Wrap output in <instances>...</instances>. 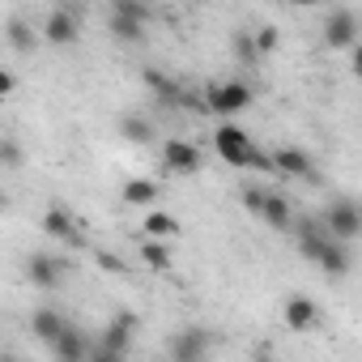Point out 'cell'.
Here are the masks:
<instances>
[{"mask_svg":"<svg viewBox=\"0 0 362 362\" xmlns=\"http://www.w3.org/2000/svg\"><path fill=\"white\" fill-rule=\"evenodd\" d=\"M298 247H303V256L315 260V269L328 273V277H345V273L354 269V252H349V243L332 239L324 226L303 222V226H298Z\"/></svg>","mask_w":362,"mask_h":362,"instance_id":"6da1fadb","label":"cell"},{"mask_svg":"<svg viewBox=\"0 0 362 362\" xmlns=\"http://www.w3.org/2000/svg\"><path fill=\"white\" fill-rule=\"evenodd\" d=\"M214 149H218V158H226V166H252V170H273V162H269V153L239 128V124H218V132H214Z\"/></svg>","mask_w":362,"mask_h":362,"instance_id":"7a4b0ae2","label":"cell"},{"mask_svg":"<svg viewBox=\"0 0 362 362\" xmlns=\"http://www.w3.org/2000/svg\"><path fill=\"white\" fill-rule=\"evenodd\" d=\"M141 328V315L136 311H115L103 328V341L90 345V362H119L128 349H132V337Z\"/></svg>","mask_w":362,"mask_h":362,"instance_id":"3957f363","label":"cell"},{"mask_svg":"<svg viewBox=\"0 0 362 362\" xmlns=\"http://www.w3.org/2000/svg\"><path fill=\"white\" fill-rule=\"evenodd\" d=\"M243 205H247V214H256L269 230H294V209H290V201H286L281 192H269V188H260V184H247V188H243Z\"/></svg>","mask_w":362,"mask_h":362,"instance_id":"277c9868","label":"cell"},{"mask_svg":"<svg viewBox=\"0 0 362 362\" xmlns=\"http://www.w3.org/2000/svg\"><path fill=\"white\" fill-rule=\"evenodd\" d=\"M252 98H256V90L247 86V81H209L205 86V111H214L218 119H230V115H239V111H247L252 107Z\"/></svg>","mask_w":362,"mask_h":362,"instance_id":"5b68a950","label":"cell"},{"mask_svg":"<svg viewBox=\"0 0 362 362\" xmlns=\"http://www.w3.org/2000/svg\"><path fill=\"white\" fill-rule=\"evenodd\" d=\"M324 230H328L332 239H341V243H354V239L362 235V214H358V205H354V201H332L328 214H324Z\"/></svg>","mask_w":362,"mask_h":362,"instance_id":"8992f818","label":"cell"},{"mask_svg":"<svg viewBox=\"0 0 362 362\" xmlns=\"http://www.w3.org/2000/svg\"><path fill=\"white\" fill-rule=\"evenodd\" d=\"M162 166H166V175H197V170H201V149H197V141H184V136L162 141Z\"/></svg>","mask_w":362,"mask_h":362,"instance_id":"52a82bcc","label":"cell"},{"mask_svg":"<svg viewBox=\"0 0 362 362\" xmlns=\"http://www.w3.org/2000/svg\"><path fill=\"white\" fill-rule=\"evenodd\" d=\"M209 349H214V337L205 328H179L166 345V354L175 362H201V358H209Z\"/></svg>","mask_w":362,"mask_h":362,"instance_id":"ba28073f","label":"cell"},{"mask_svg":"<svg viewBox=\"0 0 362 362\" xmlns=\"http://www.w3.org/2000/svg\"><path fill=\"white\" fill-rule=\"evenodd\" d=\"M43 235L47 239H60V243H69V247H81L86 243V235H81V222L64 209V205H47V214H43Z\"/></svg>","mask_w":362,"mask_h":362,"instance_id":"9c48e42d","label":"cell"},{"mask_svg":"<svg viewBox=\"0 0 362 362\" xmlns=\"http://www.w3.org/2000/svg\"><path fill=\"white\" fill-rule=\"evenodd\" d=\"M324 43H328L332 52H349V47L358 43V18H354V9H332V13H328V22H324Z\"/></svg>","mask_w":362,"mask_h":362,"instance_id":"30bf717a","label":"cell"},{"mask_svg":"<svg viewBox=\"0 0 362 362\" xmlns=\"http://www.w3.org/2000/svg\"><path fill=\"white\" fill-rule=\"evenodd\" d=\"M26 281H30L35 290L52 294V290H60V281H64V264H60L56 256H47V252H35V256L26 260Z\"/></svg>","mask_w":362,"mask_h":362,"instance_id":"8fae6325","label":"cell"},{"mask_svg":"<svg viewBox=\"0 0 362 362\" xmlns=\"http://www.w3.org/2000/svg\"><path fill=\"white\" fill-rule=\"evenodd\" d=\"M47 349H52L56 362H86V358H90V337H86L81 328L64 324V328L47 341Z\"/></svg>","mask_w":362,"mask_h":362,"instance_id":"7c38bea8","label":"cell"},{"mask_svg":"<svg viewBox=\"0 0 362 362\" xmlns=\"http://www.w3.org/2000/svg\"><path fill=\"white\" fill-rule=\"evenodd\" d=\"M77 35H81V22H77L73 9H52V13L43 18V39H47V43H56V47H73Z\"/></svg>","mask_w":362,"mask_h":362,"instance_id":"4fadbf2b","label":"cell"},{"mask_svg":"<svg viewBox=\"0 0 362 362\" xmlns=\"http://www.w3.org/2000/svg\"><path fill=\"white\" fill-rule=\"evenodd\" d=\"M269 162H273V170H277V175H286V179H311V170H315L311 153H307V149H298V145H281V149H273V153H269Z\"/></svg>","mask_w":362,"mask_h":362,"instance_id":"5bb4252c","label":"cell"},{"mask_svg":"<svg viewBox=\"0 0 362 362\" xmlns=\"http://www.w3.org/2000/svg\"><path fill=\"white\" fill-rule=\"evenodd\" d=\"M141 81L149 86V94H153L158 103H166V107H184V86H179L170 73H162V69L149 64V69L141 73Z\"/></svg>","mask_w":362,"mask_h":362,"instance_id":"9a60e30c","label":"cell"},{"mask_svg":"<svg viewBox=\"0 0 362 362\" xmlns=\"http://www.w3.org/2000/svg\"><path fill=\"white\" fill-rule=\"evenodd\" d=\"M281 315H286V324H290L294 332H311V328H315V320H320V307H315L307 294H290Z\"/></svg>","mask_w":362,"mask_h":362,"instance_id":"2e32d148","label":"cell"},{"mask_svg":"<svg viewBox=\"0 0 362 362\" xmlns=\"http://www.w3.org/2000/svg\"><path fill=\"white\" fill-rule=\"evenodd\" d=\"M5 43H9L13 52H22V56H30V52L39 47V35H35V26H30V22H22V18H13V22H5Z\"/></svg>","mask_w":362,"mask_h":362,"instance_id":"e0dca14e","label":"cell"},{"mask_svg":"<svg viewBox=\"0 0 362 362\" xmlns=\"http://www.w3.org/2000/svg\"><path fill=\"white\" fill-rule=\"evenodd\" d=\"M64 324H69V320H64V311H56V307H39V311L30 315V332H35L43 345H47V341H52Z\"/></svg>","mask_w":362,"mask_h":362,"instance_id":"ac0fdd59","label":"cell"},{"mask_svg":"<svg viewBox=\"0 0 362 362\" xmlns=\"http://www.w3.org/2000/svg\"><path fill=\"white\" fill-rule=\"evenodd\" d=\"M141 230H145V239H175L179 235V218L162 214V209H149L145 222H141Z\"/></svg>","mask_w":362,"mask_h":362,"instance_id":"d6986e66","label":"cell"},{"mask_svg":"<svg viewBox=\"0 0 362 362\" xmlns=\"http://www.w3.org/2000/svg\"><path fill=\"white\" fill-rule=\"evenodd\" d=\"M119 197H124V205H153L158 201V184L153 179H124Z\"/></svg>","mask_w":362,"mask_h":362,"instance_id":"ffe728a7","label":"cell"},{"mask_svg":"<svg viewBox=\"0 0 362 362\" xmlns=\"http://www.w3.org/2000/svg\"><path fill=\"white\" fill-rule=\"evenodd\" d=\"M107 30H111V39H115V43H124V47H136V43L145 39V30H149V26H141V22H128V18H111V13H107Z\"/></svg>","mask_w":362,"mask_h":362,"instance_id":"44dd1931","label":"cell"},{"mask_svg":"<svg viewBox=\"0 0 362 362\" xmlns=\"http://www.w3.org/2000/svg\"><path fill=\"white\" fill-rule=\"evenodd\" d=\"M111 18H128V22H141L149 26L153 22V9H149V0H111Z\"/></svg>","mask_w":362,"mask_h":362,"instance_id":"7402d4cb","label":"cell"},{"mask_svg":"<svg viewBox=\"0 0 362 362\" xmlns=\"http://www.w3.org/2000/svg\"><path fill=\"white\" fill-rule=\"evenodd\" d=\"M119 136H124L128 145H149V141H153V124H149L145 115H124V119H119Z\"/></svg>","mask_w":362,"mask_h":362,"instance_id":"603a6c76","label":"cell"},{"mask_svg":"<svg viewBox=\"0 0 362 362\" xmlns=\"http://www.w3.org/2000/svg\"><path fill=\"white\" fill-rule=\"evenodd\" d=\"M141 260H145V269H153V273H162V269H170V264H175V256H170L166 239H145V243H141Z\"/></svg>","mask_w":362,"mask_h":362,"instance_id":"cb8c5ba5","label":"cell"},{"mask_svg":"<svg viewBox=\"0 0 362 362\" xmlns=\"http://www.w3.org/2000/svg\"><path fill=\"white\" fill-rule=\"evenodd\" d=\"M0 166L5 170H22L26 166V145L18 136H0Z\"/></svg>","mask_w":362,"mask_h":362,"instance_id":"d4e9b609","label":"cell"},{"mask_svg":"<svg viewBox=\"0 0 362 362\" xmlns=\"http://www.w3.org/2000/svg\"><path fill=\"white\" fill-rule=\"evenodd\" d=\"M252 43H256V52H260V60H264V56L277 52L281 35H277V26H260V30H252Z\"/></svg>","mask_w":362,"mask_h":362,"instance_id":"484cf974","label":"cell"},{"mask_svg":"<svg viewBox=\"0 0 362 362\" xmlns=\"http://www.w3.org/2000/svg\"><path fill=\"white\" fill-rule=\"evenodd\" d=\"M235 60H239V64H260V52H256V43H252V30H239V35H235Z\"/></svg>","mask_w":362,"mask_h":362,"instance_id":"4316f807","label":"cell"},{"mask_svg":"<svg viewBox=\"0 0 362 362\" xmlns=\"http://www.w3.org/2000/svg\"><path fill=\"white\" fill-rule=\"evenodd\" d=\"M13 94H18V77H13L9 69H0V103L13 98Z\"/></svg>","mask_w":362,"mask_h":362,"instance_id":"83f0119b","label":"cell"},{"mask_svg":"<svg viewBox=\"0 0 362 362\" xmlns=\"http://www.w3.org/2000/svg\"><path fill=\"white\" fill-rule=\"evenodd\" d=\"M5 209H9V192H5V188H0V214H5Z\"/></svg>","mask_w":362,"mask_h":362,"instance_id":"f1b7e54d","label":"cell"},{"mask_svg":"<svg viewBox=\"0 0 362 362\" xmlns=\"http://www.w3.org/2000/svg\"><path fill=\"white\" fill-rule=\"evenodd\" d=\"M294 5H320V0H294Z\"/></svg>","mask_w":362,"mask_h":362,"instance_id":"f546056e","label":"cell"},{"mask_svg":"<svg viewBox=\"0 0 362 362\" xmlns=\"http://www.w3.org/2000/svg\"><path fill=\"white\" fill-rule=\"evenodd\" d=\"M197 5H201V0H197Z\"/></svg>","mask_w":362,"mask_h":362,"instance_id":"4dcf8cb0","label":"cell"}]
</instances>
